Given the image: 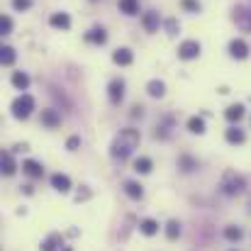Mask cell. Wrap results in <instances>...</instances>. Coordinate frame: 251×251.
Returning a JSON list of instances; mask_svg holds the SVG:
<instances>
[{
    "instance_id": "6da1fadb",
    "label": "cell",
    "mask_w": 251,
    "mask_h": 251,
    "mask_svg": "<svg viewBox=\"0 0 251 251\" xmlns=\"http://www.w3.org/2000/svg\"><path fill=\"white\" fill-rule=\"evenodd\" d=\"M139 129H132V127H127V129H122L117 137H115V142H112V146H110V154L115 156V159H127L137 146H139Z\"/></svg>"
},
{
    "instance_id": "7a4b0ae2",
    "label": "cell",
    "mask_w": 251,
    "mask_h": 251,
    "mask_svg": "<svg viewBox=\"0 0 251 251\" xmlns=\"http://www.w3.org/2000/svg\"><path fill=\"white\" fill-rule=\"evenodd\" d=\"M219 188H222L224 195H239V193H244L246 180H244V176H239L236 171H224V176H222V180H219Z\"/></svg>"
},
{
    "instance_id": "3957f363",
    "label": "cell",
    "mask_w": 251,
    "mask_h": 251,
    "mask_svg": "<svg viewBox=\"0 0 251 251\" xmlns=\"http://www.w3.org/2000/svg\"><path fill=\"white\" fill-rule=\"evenodd\" d=\"M13 117H18V120H27L30 115H32V110H35V98L32 95H27V93H22V95H18L15 100H13Z\"/></svg>"
},
{
    "instance_id": "277c9868",
    "label": "cell",
    "mask_w": 251,
    "mask_h": 251,
    "mask_svg": "<svg viewBox=\"0 0 251 251\" xmlns=\"http://www.w3.org/2000/svg\"><path fill=\"white\" fill-rule=\"evenodd\" d=\"M200 42H195V39H185L180 47H178V56L183 59V61H190V59H197L200 56Z\"/></svg>"
},
{
    "instance_id": "5b68a950",
    "label": "cell",
    "mask_w": 251,
    "mask_h": 251,
    "mask_svg": "<svg viewBox=\"0 0 251 251\" xmlns=\"http://www.w3.org/2000/svg\"><path fill=\"white\" fill-rule=\"evenodd\" d=\"M108 95H110V103L120 105L122 98H125V81L122 78H112L110 86H108Z\"/></svg>"
},
{
    "instance_id": "8992f818",
    "label": "cell",
    "mask_w": 251,
    "mask_h": 251,
    "mask_svg": "<svg viewBox=\"0 0 251 251\" xmlns=\"http://www.w3.org/2000/svg\"><path fill=\"white\" fill-rule=\"evenodd\" d=\"M229 56L232 59H246L249 56V47H246V42L244 39H232L229 42Z\"/></svg>"
},
{
    "instance_id": "52a82bcc",
    "label": "cell",
    "mask_w": 251,
    "mask_h": 251,
    "mask_svg": "<svg viewBox=\"0 0 251 251\" xmlns=\"http://www.w3.org/2000/svg\"><path fill=\"white\" fill-rule=\"evenodd\" d=\"M234 20H236V25H239L244 32H251V10L236 8V10H234Z\"/></svg>"
},
{
    "instance_id": "ba28073f",
    "label": "cell",
    "mask_w": 251,
    "mask_h": 251,
    "mask_svg": "<svg viewBox=\"0 0 251 251\" xmlns=\"http://www.w3.org/2000/svg\"><path fill=\"white\" fill-rule=\"evenodd\" d=\"M52 188L59 190V193H69L71 190V178L66 173H54L52 176Z\"/></svg>"
},
{
    "instance_id": "9c48e42d",
    "label": "cell",
    "mask_w": 251,
    "mask_h": 251,
    "mask_svg": "<svg viewBox=\"0 0 251 251\" xmlns=\"http://www.w3.org/2000/svg\"><path fill=\"white\" fill-rule=\"evenodd\" d=\"M142 22H144V30L146 32H159V25H161V18H159V13H144V18H142Z\"/></svg>"
},
{
    "instance_id": "30bf717a",
    "label": "cell",
    "mask_w": 251,
    "mask_h": 251,
    "mask_svg": "<svg viewBox=\"0 0 251 251\" xmlns=\"http://www.w3.org/2000/svg\"><path fill=\"white\" fill-rule=\"evenodd\" d=\"M132 59H134V54H132L127 47L115 49V54H112V61H115L117 66H129V64H132Z\"/></svg>"
},
{
    "instance_id": "8fae6325",
    "label": "cell",
    "mask_w": 251,
    "mask_h": 251,
    "mask_svg": "<svg viewBox=\"0 0 251 251\" xmlns=\"http://www.w3.org/2000/svg\"><path fill=\"white\" fill-rule=\"evenodd\" d=\"M49 25L56 27V30H69V27H71V18H69L66 13H54V15L49 18Z\"/></svg>"
},
{
    "instance_id": "7c38bea8",
    "label": "cell",
    "mask_w": 251,
    "mask_h": 251,
    "mask_svg": "<svg viewBox=\"0 0 251 251\" xmlns=\"http://www.w3.org/2000/svg\"><path fill=\"white\" fill-rule=\"evenodd\" d=\"M42 125H47L49 129H56L61 125V117L56 110H42Z\"/></svg>"
},
{
    "instance_id": "4fadbf2b",
    "label": "cell",
    "mask_w": 251,
    "mask_h": 251,
    "mask_svg": "<svg viewBox=\"0 0 251 251\" xmlns=\"http://www.w3.org/2000/svg\"><path fill=\"white\" fill-rule=\"evenodd\" d=\"M22 171H25L30 178H42V176H44L42 163H37V161H32V159H27V161L22 163Z\"/></svg>"
},
{
    "instance_id": "5bb4252c",
    "label": "cell",
    "mask_w": 251,
    "mask_h": 251,
    "mask_svg": "<svg viewBox=\"0 0 251 251\" xmlns=\"http://www.w3.org/2000/svg\"><path fill=\"white\" fill-rule=\"evenodd\" d=\"M86 39H88L90 44H105V42H108V32H105L103 27H93V30L86 35Z\"/></svg>"
},
{
    "instance_id": "9a60e30c",
    "label": "cell",
    "mask_w": 251,
    "mask_h": 251,
    "mask_svg": "<svg viewBox=\"0 0 251 251\" xmlns=\"http://www.w3.org/2000/svg\"><path fill=\"white\" fill-rule=\"evenodd\" d=\"M224 117H227L229 122H239V120L244 117V105H241V103H236V105H229V108L224 110Z\"/></svg>"
},
{
    "instance_id": "2e32d148",
    "label": "cell",
    "mask_w": 251,
    "mask_h": 251,
    "mask_svg": "<svg viewBox=\"0 0 251 251\" xmlns=\"http://www.w3.org/2000/svg\"><path fill=\"white\" fill-rule=\"evenodd\" d=\"M224 137H227V142H229V144H241V142L246 139L244 129H239V127H229V129L224 132Z\"/></svg>"
},
{
    "instance_id": "e0dca14e",
    "label": "cell",
    "mask_w": 251,
    "mask_h": 251,
    "mask_svg": "<svg viewBox=\"0 0 251 251\" xmlns=\"http://www.w3.org/2000/svg\"><path fill=\"white\" fill-rule=\"evenodd\" d=\"M125 193H127L129 197H134V200H142V195H144V188H142L137 180H127V183H125Z\"/></svg>"
},
{
    "instance_id": "ac0fdd59",
    "label": "cell",
    "mask_w": 251,
    "mask_h": 251,
    "mask_svg": "<svg viewBox=\"0 0 251 251\" xmlns=\"http://www.w3.org/2000/svg\"><path fill=\"white\" fill-rule=\"evenodd\" d=\"M13 86H15L18 90H27V88H30V76L22 73V71H15V73H13Z\"/></svg>"
},
{
    "instance_id": "d6986e66",
    "label": "cell",
    "mask_w": 251,
    "mask_h": 251,
    "mask_svg": "<svg viewBox=\"0 0 251 251\" xmlns=\"http://www.w3.org/2000/svg\"><path fill=\"white\" fill-rule=\"evenodd\" d=\"M146 93H149L151 98H163V93H166V86H163L161 81H149V86H146Z\"/></svg>"
},
{
    "instance_id": "ffe728a7",
    "label": "cell",
    "mask_w": 251,
    "mask_h": 251,
    "mask_svg": "<svg viewBox=\"0 0 251 251\" xmlns=\"http://www.w3.org/2000/svg\"><path fill=\"white\" fill-rule=\"evenodd\" d=\"M139 232L146 234V236H154V234H159V222H156V219H144V222L139 224Z\"/></svg>"
},
{
    "instance_id": "44dd1931",
    "label": "cell",
    "mask_w": 251,
    "mask_h": 251,
    "mask_svg": "<svg viewBox=\"0 0 251 251\" xmlns=\"http://www.w3.org/2000/svg\"><path fill=\"white\" fill-rule=\"evenodd\" d=\"M120 10L125 15H137L139 13V0H120Z\"/></svg>"
},
{
    "instance_id": "7402d4cb",
    "label": "cell",
    "mask_w": 251,
    "mask_h": 251,
    "mask_svg": "<svg viewBox=\"0 0 251 251\" xmlns=\"http://www.w3.org/2000/svg\"><path fill=\"white\" fill-rule=\"evenodd\" d=\"M15 171H18L15 159H13V154H10V151H5V154H3V173H5V176H13Z\"/></svg>"
},
{
    "instance_id": "603a6c76",
    "label": "cell",
    "mask_w": 251,
    "mask_h": 251,
    "mask_svg": "<svg viewBox=\"0 0 251 251\" xmlns=\"http://www.w3.org/2000/svg\"><path fill=\"white\" fill-rule=\"evenodd\" d=\"M166 236H168L171 241H176V239L180 236V222H178V219H171V222L166 224Z\"/></svg>"
},
{
    "instance_id": "cb8c5ba5",
    "label": "cell",
    "mask_w": 251,
    "mask_h": 251,
    "mask_svg": "<svg viewBox=\"0 0 251 251\" xmlns=\"http://www.w3.org/2000/svg\"><path fill=\"white\" fill-rule=\"evenodd\" d=\"M0 61H3L5 66H13L15 64V49L13 47H3L0 49Z\"/></svg>"
},
{
    "instance_id": "d4e9b609",
    "label": "cell",
    "mask_w": 251,
    "mask_h": 251,
    "mask_svg": "<svg viewBox=\"0 0 251 251\" xmlns=\"http://www.w3.org/2000/svg\"><path fill=\"white\" fill-rule=\"evenodd\" d=\"M188 129H190L193 134H202V132H205V120H202V117H190V120H188Z\"/></svg>"
},
{
    "instance_id": "484cf974",
    "label": "cell",
    "mask_w": 251,
    "mask_h": 251,
    "mask_svg": "<svg viewBox=\"0 0 251 251\" xmlns=\"http://www.w3.org/2000/svg\"><path fill=\"white\" fill-rule=\"evenodd\" d=\"M178 168H180V171H185V173H190V171H195V168H197V161H195V159H190V156H180V159H178Z\"/></svg>"
},
{
    "instance_id": "4316f807",
    "label": "cell",
    "mask_w": 251,
    "mask_h": 251,
    "mask_svg": "<svg viewBox=\"0 0 251 251\" xmlns=\"http://www.w3.org/2000/svg\"><path fill=\"white\" fill-rule=\"evenodd\" d=\"M151 166H154V163H151V159H146V156H139V159L134 161V171H137V173H149Z\"/></svg>"
},
{
    "instance_id": "83f0119b",
    "label": "cell",
    "mask_w": 251,
    "mask_h": 251,
    "mask_svg": "<svg viewBox=\"0 0 251 251\" xmlns=\"http://www.w3.org/2000/svg\"><path fill=\"white\" fill-rule=\"evenodd\" d=\"M59 244H61V234H52V236L42 244V251H56Z\"/></svg>"
},
{
    "instance_id": "f1b7e54d",
    "label": "cell",
    "mask_w": 251,
    "mask_h": 251,
    "mask_svg": "<svg viewBox=\"0 0 251 251\" xmlns=\"http://www.w3.org/2000/svg\"><path fill=\"white\" fill-rule=\"evenodd\" d=\"M241 236H244V232H241L239 227H227V229H224V239H227V241H239Z\"/></svg>"
},
{
    "instance_id": "f546056e",
    "label": "cell",
    "mask_w": 251,
    "mask_h": 251,
    "mask_svg": "<svg viewBox=\"0 0 251 251\" xmlns=\"http://www.w3.org/2000/svg\"><path fill=\"white\" fill-rule=\"evenodd\" d=\"M180 5L188 13H200V3H197V0H180Z\"/></svg>"
},
{
    "instance_id": "4dcf8cb0",
    "label": "cell",
    "mask_w": 251,
    "mask_h": 251,
    "mask_svg": "<svg viewBox=\"0 0 251 251\" xmlns=\"http://www.w3.org/2000/svg\"><path fill=\"white\" fill-rule=\"evenodd\" d=\"M0 32H3V35H10V32H13V20H10L8 15H3V20H0Z\"/></svg>"
},
{
    "instance_id": "1f68e13d",
    "label": "cell",
    "mask_w": 251,
    "mask_h": 251,
    "mask_svg": "<svg viewBox=\"0 0 251 251\" xmlns=\"http://www.w3.org/2000/svg\"><path fill=\"white\" fill-rule=\"evenodd\" d=\"M13 8L20 10V13H22V10H30V8H32V0H13Z\"/></svg>"
},
{
    "instance_id": "d6a6232c",
    "label": "cell",
    "mask_w": 251,
    "mask_h": 251,
    "mask_svg": "<svg viewBox=\"0 0 251 251\" xmlns=\"http://www.w3.org/2000/svg\"><path fill=\"white\" fill-rule=\"evenodd\" d=\"M81 146V137H69V142H66V149L69 151H76Z\"/></svg>"
},
{
    "instance_id": "836d02e7",
    "label": "cell",
    "mask_w": 251,
    "mask_h": 251,
    "mask_svg": "<svg viewBox=\"0 0 251 251\" xmlns=\"http://www.w3.org/2000/svg\"><path fill=\"white\" fill-rule=\"evenodd\" d=\"M166 27H168V35H176V32H178V25H176V20H168V22H166Z\"/></svg>"
},
{
    "instance_id": "e575fe53",
    "label": "cell",
    "mask_w": 251,
    "mask_h": 251,
    "mask_svg": "<svg viewBox=\"0 0 251 251\" xmlns=\"http://www.w3.org/2000/svg\"><path fill=\"white\" fill-rule=\"evenodd\" d=\"M142 112H144L142 105H134V108H132V117H142Z\"/></svg>"
},
{
    "instance_id": "d590c367",
    "label": "cell",
    "mask_w": 251,
    "mask_h": 251,
    "mask_svg": "<svg viewBox=\"0 0 251 251\" xmlns=\"http://www.w3.org/2000/svg\"><path fill=\"white\" fill-rule=\"evenodd\" d=\"M61 251H73V249H71V246H64V249H61Z\"/></svg>"
}]
</instances>
